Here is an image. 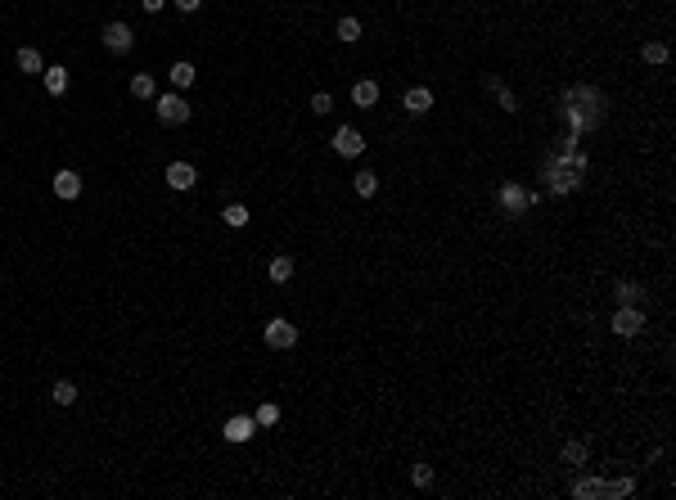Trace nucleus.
<instances>
[{
  "label": "nucleus",
  "mask_w": 676,
  "mask_h": 500,
  "mask_svg": "<svg viewBox=\"0 0 676 500\" xmlns=\"http://www.w3.org/2000/svg\"><path fill=\"white\" fill-rule=\"evenodd\" d=\"M640 325H645L640 306H618V311H613V334H618V338H636Z\"/></svg>",
  "instance_id": "5"
},
{
  "label": "nucleus",
  "mask_w": 676,
  "mask_h": 500,
  "mask_svg": "<svg viewBox=\"0 0 676 500\" xmlns=\"http://www.w3.org/2000/svg\"><path fill=\"white\" fill-rule=\"evenodd\" d=\"M131 95H136V100H154V95H158L154 77H149V72H136V77H131Z\"/></svg>",
  "instance_id": "15"
},
{
  "label": "nucleus",
  "mask_w": 676,
  "mask_h": 500,
  "mask_svg": "<svg viewBox=\"0 0 676 500\" xmlns=\"http://www.w3.org/2000/svg\"><path fill=\"white\" fill-rule=\"evenodd\" d=\"M564 118H568V127H573V136H582V131L604 127V118H595V113H582V109H564Z\"/></svg>",
  "instance_id": "11"
},
{
  "label": "nucleus",
  "mask_w": 676,
  "mask_h": 500,
  "mask_svg": "<svg viewBox=\"0 0 676 500\" xmlns=\"http://www.w3.org/2000/svg\"><path fill=\"white\" fill-rule=\"evenodd\" d=\"M194 180H198V171L189 167V162H171L167 167V185L171 189H194Z\"/></svg>",
  "instance_id": "10"
},
{
  "label": "nucleus",
  "mask_w": 676,
  "mask_h": 500,
  "mask_svg": "<svg viewBox=\"0 0 676 500\" xmlns=\"http://www.w3.org/2000/svg\"><path fill=\"white\" fill-rule=\"evenodd\" d=\"M257 428H271V424H280V406H271V401H266V406H257Z\"/></svg>",
  "instance_id": "25"
},
{
  "label": "nucleus",
  "mask_w": 676,
  "mask_h": 500,
  "mask_svg": "<svg viewBox=\"0 0 676 500\" xmlns=\"http://www.w3.org/2000/svg\"><path fill=\"white\" fill-rule=\"evenodd\" d=\"M334 149L343 153V158H361L365 140H361V131H356V127H338V131H334Z\"/></svg>",
  "instance_id": "6"
},
{
  "label": "nucleus",
  "mask_w": 676,
  "mask_h": 500,
  "mask_svg": "<svg viewBox=\"0 0 676 500\" xmlns=\"http://www.w3.org/2000/svg\"><path fill=\"white\" fill-rule=\"evenodd\" d=\"M289 275H293V257H289V253L271 257V280H275V284H289Z\"/></svg>",
  "instance_id": "17"
},
{
  "label": "nucleus",
  "mask_w": 676,
  "mask_h": 500,
  "mask_svg": "<svg viewBox=\"0 0 676 500\" xmlns=\"http://www.w3.org/2000/svg\"><path fill=\"white\" fill-rule=\"evenodd\" d=\"M18 68H23V72H45V59H41V50H32V45H23V50H18Z\"/></svg>",
  "instance_id": "16"
},
{
  "label": "nucleus",
  "mask_w": 676,
  "mask_h": 500,
  "mask_svg": "<svg viewBox=\"0 0 676 500\" xmlns=\"http://www.w3.org/2000/svg\"><path fill=\"white\" fill-rule=\"evenodd\" d=\"M613 293H618V302H622V306H636V302H640V288H636L631 280H622Z\"/></svg>",
  "instance_id": "26"
},
{
  "label": "nucleus",
  "mask_w": 676,
  "mask_h": 500,
  "mask_svg": "<svg viewBox=\"0 0 676 500\" xmlns=\"http://www.w3.org/2000/svg\"><path fill=\"white\" fill-rule=\"evenodd\" d=\"M163 5H167V0H145V9H149V14H158Z\"/></svg>",
  "instance_id": "33"
},
{
  "label": "nucleus",
  "mask_w": 676,
  "mask_h": 500,
  "mask_svg": "<svg viewBox=\"0 0 676 500\" xmlns=\"http://www.w3.org/2000/svg\"><path fill=\"white\" fill-rule=\"evenodd\" d=\"M221 221H226L230 230H244V226H249V208H244V203H230V208L221 212Z\"/></svg>",
  "instance_id": "21"
},
{
  "label": "nucleus",
  "mask_w": 676,
  "mask_h": 500,
  "mask_svg": "<svg viewBox=\"0 0 676 500\" xmlns=\"http://www.w3.org/2000/svg\"><path fill=\"white\" fill-rule=\"evenodd\" d=\"M564 104L568 109H582V113H595V118H604V95L595 91V86H573V91H564Z\"/></svg>",
  "instance_id": "1"
},
{
  "label": "nucleus",
  "mask_w": 676,
  "mask_h": 500,
  "mask_svg": "<svg viewBox=\"0 0 676 500\" xmlns=\"http://www.w3.org/2000/svg\"><path fill=\"white\" fill-rule=\"evenodd\" d=\"M487 91L496 95V104H501V109H505V113H514V109H519V104H514V91H510V86H501L496 77H487Z\"/></svg>",
  "instance_id": "18"
},
{
  "label": "nucleus",
  "mask_w": 676,
  "mask_h": 500,
  "mask_svg": "<svg viewBox=\"0 0 676 500\" xmlns=\"http://www.w3.org/2000/svg\"><path fill=\"white\" fill-rule=\"evenodd\" d=\"M573 496H582V500L604 496V483H599V478H586V483H577V487H573Z\"/></svg>",
  "instance_id": "27"
},
{
  "label": "nucleus",
  "mask_w": 676,
  "mask_h": 500,
  "mask_svg": "<svg viewBox=\"0 0 676 500\" xmlns=\"http://www.w3.org/2000/svg\"><path fill=\"white\" fill-rule=\"evenodd\" d=\"M293 343H298V325H289L284 315H275V320H266V347L284 352V347H293Z\"/></svg>",
  "instance_id": "4"
},
{
  "label": "nucleus",
  "mask_w": 676,
  "mask_h": 500,
  "mask_svg": "<svg viewBox=\"0 0 676 500\" xmlns=\"http://www.w3.org/2000/svg\"><path fill=\"white\" fill-rule=\"evenodd\" d=\"M402 104H406V113H428L433 109V91H428V86H411Z\"/></svg>",
  "instance_id": "12"
},
{
  "label": "nucleus",
  "mask_w": 676,
  "mask_h": 500,
  "mask_svg": "<svg viewBox=\"0 0 676 500\" xmlns=\"http://www.w3.org/2000/svg\"><path fill=\"white\" fill-rule=\"evenodd\" d=\"M50 397H54V406H72V401H77V388H72V383L63 379V383H54Z\"/></svg>",
  "instance_id": "24"
},
{
  "label": "nucleus",
  "mask_w": 676,
  "mask_h": 500,
  "mask_svg": "<svg viewBox=\"0 0 676 500\" xmlns=\"http://www.w3.org/2000/svg\"><path fill=\"white\" fill-rule=\"evenodd\" d=\"M352 189H356L361 198H370V194H375V189H379V176H375V171H361V176L352 180Z\"/></svg>",
  "instance_id": "22"
},
{
  "label": "nucleus",
  "mask_w": 676,
  "mask_h": 500,
  "mask_svg": "<svg viewBox=\"0 0 676 500\" xmlns=\"http://www.w3.org/2000/svg\"><path fill=\"white\" fill-rule=\"evenodd\" d=\"M411 478H415V487H433V469H428V464H415Z\"/></svg>",
  "instance_id": "30"
},
{
  "label": "nucleus",
  "mask_w": 676,
  "mask_h": 500,
  "mask_svg": "<svg viewBox=\"0 0 676 500\" xmlns=\"http://www.w3.org/2000/svg\"><path fill=\"white\" fill-rule=\"evenodd\" d=\"M54 194H59V198H77V194H81V176H77L72 167L54 171Z\"/></svg>",
  "instance_id": "9"
},
{
  "label": "nucleus",
  "mask_w": 676,
  "mask_h": 500,
  "mask_svg": "<svg viewBox=\"0 0 676 500\" xmlns=\"http://www.w3.org/2000/svg\"><path fill=\"white\" fill-rule=\"evenodd\" d=\"M640 59H645V63H668V45H663V41H645Z\"/></svg>",
  "instance_id": "23"
},
{
  "label": "nucleus",
  "mask_w": 676,
  "mask_h": 500,
  "mask_svg": "<svg viewBox=\"0 0 676 500\" xmlns=\"http://www.w3.org/2000/svg\"><path fill=\"white\" fill-rule=\"evenodd\" d=\"M189 113H194V109H189L180 95H158V122H167V127H185Z\"/></svg>",
  "instance_id": "3"
},
{
  "label": "nucleus",
  "mask_w": 676,
  "mask_h": 500,
  "mask_svg": "<svg viewBox=\"0 0 676 500\" xmlns=\"http://www.w3.org/2000/svg\"><path fill=\"white\" fill-rule=\"evenodd\" d=\"M352 104H356V109H370V104H379V86H375V81H356V86H352Z\"/></svg>",
  "instance_id": "13"
},
{
  "label": "nucleus",
  "mask_w": 676,
  "mask_h": 500,
  "mask_svg": "<svg viewBox=\"0 0 676 500\" xmlns=\"http://www.w3.org/2000/svg\"><path fill=\"white\" fill-rule=\"evenodd\" d=\"M257 432V419L253 415H235V419H226V442H249Z\"/></svg>",
  "instance_id": "8"
},
{
  "label": "nucleus",
  "mask_w": 676,
  "mask_h": 500,
  "mask_svg": "<svg viewBox=\"0 0 676 500\" xmlns=\"http://www.w3.org/2000/svg\"><path fill=\"white\" fill-rule=\"evenodd\" d=\"M338 41H347V45H356L361 41V18H338Z\"/></svg>",
  "instance_id": "19"
},
{
  "label": "nucleus",
  "mask_w": 676,
  "mask_h": 500,
  "mask_svg": "<svg viewBox=\"0 0 676 500\" xmlns=\"http://www.w3.org/2000/svg\"><path fill=\"white\" fill-rule=\"evenodd\" d=\"M496 203L505 208V217H523L532 208V194L519 185V180H505V185H501V194H496Z\"/></svg>",
  "instance_id": "2"
},
{
  "label": "nucleus",
  "mask_w": 676,
  "mask_h": 500,
  "mask_svg": "<svg viewBox=\"0 0 676 500\" xmlns=\"http://www.w3.org/2000/svg\"><path fill=\"white\" fill-rule=\"evenodd\" d=\"M167 77H171V86H176V91H185V86H194V77H198V72H194V63L180 59V63H171V72H167Z\"/></svg>",
  "instance_id": "14"
},
{
  "label": "nucleus",
  "mask_w": 676,
  "mask_h": 500,
  "mask_svg": "<svg viewBox=\"0 0 676 500\" xmlns=\"http://www.w3.org/2000/svg\"><path fill=\"white\" fill-rule=\"evenodd\" d=\"M104 45H109L113 54H127L131 45H136V36H131L127 23H109V27H104Z\"/></svg>",
  "instance_id": "7"
},
{
  "label": "nucleus",
  "mask_w": 676,
  "mask_h": 500,
  "mask_svg": "<svg viewBox=\"0 0 676 500\" xmlns=\"http://www.w3.org/2000/svg\"><path fill=\"white\" fill-rule=\"evenodd\" d=\"M45 91H50V95L68 91V68H45Z\"/></svg>",
  "instance_id": "20"
},
{
  "label": "nucleus",
  "mask_w": 676,
  "mask_h": 500,
  "mask_svg": "<svg viewBox=\"0 0 676 500\" xmlns=\"http://www.w3.org/2000/svg\"><path fill=\"white\" fill-rule=\"evenodd\" d=\"M171 5H176V9H180V14H194V9H198V5H203V0H171Z\"/></svg>",
  "instance_id": "32"
},
{
  "label": "nucleus",
  "mask_w": 676,
  "mask_h": 500,
  "mask_svg": "<svg viewBox=\"0 0 676 500\" xmlns=\"http://www.w3.org/2000/svg\"><path fill=\"white\" fill-rule=\"evenodd\" d=\"M631 478H618V483H604V496H631Z\"/></svg>",
  "instance_id": "28"
},
{
  "label": "nucleus",
  "mask_w": 676,
  "mask_h": 500,
  "mask_svg": "<svg viewBox=\"0 0 676 500\" xmlns=\"http://www.w3.org/2000/svg\"><path fill=\"white\" fill-rule=\"evenodd\" d=\"M329 109H334V100H329L325 91H320V95H311V113H320V118H325Z\"/></svg>",
  "instance_id": "31"
},
{
  "label": "nucleus",
  "mask_w": 676,
  "mask_h": 500,
  "mask_svg": "<svg viewBox=\"0 0 676 500\" xmlns=\"http://www.w3.org/2000/svg\"><path fill=\"white\" fill-rule=\"evenodd\" d=\"M564 460H568V464H582V460H586V446H582V442H568V446H564Z\"/></svg>",
  "instance_id": "29"
}]
</instances>
